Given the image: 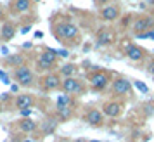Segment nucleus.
<instances>
[{
  "label": "nucleus",
  "instance_id": "obj_1",
  "mask_svg": "<svg viewBox=\"0 0 154 142\" xmlns=\"http://www.w3.org/2000/svg\"><path fill=\"white\" fill-rule=\"evenodd\" d=\"M52 31H54V36H56L59 42L63 43H75L78 40V36H80V29H78L76 24H73V23H57V24H54V28H52Z\"/></svg>",
  "mask_w": 154,
  "mask_h": 142
},
{
  "label": "nucleus",
  "instance_id": "obj_2",
  "mask_svg": "<svg viewBox=\"0 0 154 142\" xmlns=\"http://www.w3.org/2000/svg\"><path fill=\"white\" fill-rule=\"evenodd\" d=\"M57 56H59V52H57V50L45 47V50L36 57V68H38V71H50V69H54V68H56V64H57Z\"/></svg>",
  "mask_w": 154,
  "mask_h": 142
},
{
  "label": "nucleus",
  "instance_id": "obj_3",
  "mask_svg": "<svg viewBox=\"0 0 154 142\" xmlns=\"http://www.w3.org/2000/svg\"><path fill=\"white\" fill-rule=\"evenodd\" d=\"M12 78L19 87H31L35 83V73L29 66H21V68H16L12 71Z\"/></svg>",
  "mask_w": 154,
  "mask_h": 142
},
{
  "label": "nucleus",
  "instance_id": "obj_4",
  "mask_svg": "<svg viewBox=\"0 0 154 142\" xmlns=\"http://www.w3.org/2000/svg\"><path fill=\"white\" fill-rule=\"evenodd\" d=\"M88 80H90L92 88H94L95 92H100V90H104L106 87H107V83H109V75H107L106 71H95V73L88 75Z\"/></svg>",
  "mask_w": 154,
  "mask_h": 142
},
{
  "label": "nucleus",
  "instance_id": "obj_5",
  "mask_svg": "<svg viewBox=\"0 0 154 142\" xmlns=\"http://www.w3.org/2000/svg\"><path fill=\"white\" fill-rule=\"evenodd\" d=\"M111 92L116 95V97H123V95H128V94L132 92V83L128 82L126 78H118L112 80V85H111Z\"/></svg>",
  "mask_w": 154,
  "mask_h": 142
},
{
  "label": "nucleus",
  "instance_id": "obj_6",
  "mask_svg": "<svg viewBox=\"0 0 154 142\" xmlns=\"http://www.w3.org/2000/svg\"><path fill=\"white\" fill-rule=\"evenodd\" d=\"M61 90L64 94H68V95H71V94H83L85 85L78 78H75V76L73 78H64L63 85H61Z\"/></svg>",
  "mask_w": 154,
  "mask_h": 142
},
{
  "label": "nucleus",
  "instance_id": "obj_7",
  "mask_svg": "<svg viewBox=\"0 0 154 142\" xmlns=\"http://www.w3.org/2000/svg\"><path fill=\"white\" fill-rule=\"evenodd\" d=\"M61 85H63V80H61V75H57V73H47L42 80V87L45 92L57 90V88H61Z\"/></svg>",
  "mask_w": 154,
  "mask_h": 142
},
{
  "label": "nucleus",
  "instance_id": "obj_8",
  "mask_svg": "<svg viewBox=\"0 0 154 142\" xmlns=\"http://www.w3.org/2000/svg\"><path fill=\"white\" fill-rule=\"evenodd\" d=\"M83 118L90 127H102V123H104V113H102V109H97V107L88 109Z\"/></svg>",
  "mask_w": 154,
  "mask_h": 142
},
{
  "label": "nucleus",
  "instance_id": "obj_9",
  "mask_svg": "<svg viewBox=\"0 0 154 142\" xmlns=\"http://www.w3.org/2000/svg\"><path fill=\"white\" fill-rule=\"evenodd\" d=\"M151 28L154 29V19H152V16H142V17H139L137 21L133 23V31H135V33H139V35H142V33L149 31ZM139 35H137V36H139Z\"/></svg>",
  "mask_w": 154,
  "mask_h": 142
},
{
  "label": "nucleus",
  "instance_id": "obj_10",
  "mask_svg": "<svg viewBox=\"0 0 154 142\" xmlns=\"http://www.w3.org/2000/svg\"><path fill=\"white\" fill-rule=\"evenodd\" d=\"M102 113L107 118H118L121 114V104L118 100H107L102 104Z\"/></svg>",
  "mask_w": 154,
  "mask_h": 142
},
{
  "label": "nucleus",
  "instance_id": "obj_11",
  "mask_svg": "<svg viewBox=\"0 0 154 142\" xmlns=\"http://www.w3.org/2000/svg\"><path fill=\"white\" fill-rule=\"evenodd\" d=\"M125 54H126V57H128V59H132V61H135V63L142 61V59H144V56H146L144 49H142L140 45H135V43H128V45H126Z\"/></svg>",
  "mask_w": 154,
  "mask_h": 142
},
{
  "label": "nucleus",
  "instance_id": "obj_12",
  "mask_svg": "<svg viewBox=\"0 0 154 142\" xmlns=\"http://www.w3.org/2000/svg\"><path fill=\"white\" fill-rule=\"evenodd\" d=\"M95 42H97V45H111L114 42V31L111 28H100L97 31Z\"/></svg>",
  "mask_w": 154,
  "mask_h": 142
},
{
  "label": "nucleus",
  "instance_id": "obj_13",
  "mask_svg": "<svg viewBox=\"0 0 154 142\" xmlns=\"http://www.w3.org/2000/svg\"><path fill=\"white\" fill-rule=\"evenodd\" d=\"M35 104V97L31 94H19L14 99V106L21 111V109H31V106Z\"/></svg>",
  "mask_w": 154,
  "mask_h": 142
},
{
  "label": "nucleus",
  "instance_id": "obj_14",
  "mask_svg": "<svg viewBox=\"0 0 154 142\" xmlns=\"http://www.w3.org/2000/svg\"><path fill=\"white\" fill-rule=\"evenodd\" d=\"M16 24L11 21H5L2 24V28H0V40L2 42H11L12 38L16 36Z\"/></svg>",
  "mask_w": 154,
  "mask_h": 142
},
{
  "label": "nucleus",
  "instance_id": "obj_15",
  "mask_svg": "<svg viewBox=\"0 0 154 142\" xmlns=\"http://www.w3.org/2000/svg\"><path fill=\"white\" fill-rule=\"evenodd\" d=\"M31 5H33L31 0H12L11 12L12 14H24V12H29L31 11Z\"/></svg>",
  "mask_w": 154,
  "mask_h": 142
},
{
  "label": "nucleus",
  "instance_id": "obj_16",
  "mask_svg": "<svg viewBox=\"0 0 154 142\" xmlns=\"http://www.w3.org/2000/svg\"><path fill=\"white\" fill-rule=\"evenodd\" d=\"M100 17L104 19V21H116L119 17V7L118 5H106V7H102V11H100Z\"/></svg>",
  "mask_w": 154,
  "mask_h": 142
},
{
  "label": "nucleus",
  "instance_id": "obj_17",
  "mask_svg": "<svg viewBox=\"0 0 154 142\" xmlns=\"http://www.w3.org/2000/svg\"><path fill=\"white\" fill-rule=\"evenodd\" d=\"M17 127H19V130L24 132V134H33L36 128H38V125H36V121L31 120V118H21V120L17 121Z\"/></svg>",
  "mask_w": 154,
  "mask_h": 142
},
{
  "label": "nucleus",
  "instance_id": "obj_18",
  "mask_svg": "<svg viewBox=\"0 0 154 142\" xmlns=\"http://www.w3.org/2000/svg\"><path fill=\"white\" fill-rule=\"evenodd\" d=\"M40 128H42V134L43 135L54 134V132H56V128H57V120H56V118H45V120L42 121Z\"/></svg>",
  "mask_w": 154,
  "mask_h": 142
},
{
  "label": "nucleus",
  "instance_id": "obj_19",
  "mask_svg": "<svg viewBox=\"0 0 154 142\" xmlns=\"http://www.w3.org/2000/svg\"><path fill=\"white\" fill-rule=\"evenodd\" d=\"M5 66H9V68H21V66H24V57L21 56V54H11V56L5 57Z\"/></svg>",
  "mask_w": 154,
  "mask_h": 142
},
{
  "label": "nucleus",
  "instance_id": "obj_20",
  "mask_svg": "<svg viewBox=\"0 0 154 142\" xmlns=\"http://www.w3.org/2000/svg\"><path fill=\"white\" fill-rule=\"evenodd\" d=\"M75 73H76V66L73 63H66L64 66H61V69H59V75L64 76V78H73Z\"/></svg>",
  "mask_w": 154,
  "mask_h": 142
},
{
  "label": "nucleus",
  "instance_id": "obj_21",
  "mask_svg": "<svg viewBox=\"0 0 154 142\" xmlns=\"http://www.w3.org/2000/svg\"><path fill=\"white\" fill-rule=\"evenodd\" d=\"M71 104V97L68 94H63L57 97V104H56V109H64V107H69Z\"/></svg>",
  "mask_w": 154,
  "mask_h": 142
},
{
  "label": "nucleus",
  "instance_id": "obj_22",
  "mask_svg": "<svg viewBox=\"0 0 154 142\" xmlns=\"http://www.w3.org/2000/svg\"><path fill=\"white\" fill-rule=\"evenodd\" d=\"M57 113V118L61 121H68L73 116V111H71V107H64V109H56Z\"/></svg>",
  "mask_w": 154,
  "mask_h": 142
},
{
  "label": "nucleus",
  "instance_id": "obj_23",
  "mask_svg": "<svg viewBox=\"0 0 154 142\" xmlns=\"http://www.w3.org/2000/svg\"><path fill=\"white\" fill-rule=\"evenodd\" d=\"M133 85L137 87V88H139V90H140L142 94H147V92H149V87H147L146 83H144V82H139V80H137V82H135Z\"/></svg>",
  "mask_w": 154,
  "mask_h": 142
},
{
  "label": "nucleus",
  "instance_id": "obj_24",
  "mask_svg": "<svg viewBox=\"0 0 154 142\" xmlns=\"http://www.w3.org/2000/svg\"><path fill=\"white\" fill-rule=\"evenodd\" d=\"M146 69H147V73H149V75H152V76H154V59H151V61L147 63Z\"/></svg>",
  "mask_w": 154,
  "mask_h": 142
},
{
  "label": "nucleus",
  "instance_id": "obj_25",
  "mask_svg": "<svg viewBox=\"0 0 154 142\" xmlns=\"http://www.w3.org/2000/svg\"><path fill=\"white\" fill-rule=\"evenodd\" d=\"M140 38H152L154 40V29H149V31H146V33H142V35H139Z\"/></svg>",
  "mask_w": 154,
  "mask_h": 142
},
{
  "label": "nucleus",
  "instance_id": "obj_26",
  "mask_svg": "<svg viewBox=\"0 0 154 142\" xmlns=\"http://www.w3.org/2000/svg\"><path fill=\"white\" fill-rule=\"evenodd\" d=\"M146 109H147L146 113H147V114H151V113L154 111V102H146Z\"/></svg>",
  "mask_w": 154,
  "mask_h": 142
},
{
  "label": "nucleus",
  "instance_id": "obj_27",
  "mask_svg": "<svg viewBox=\"0 0 154 142\" xmlns=\"http://www.w3.org/2000/svg\"><path fill=\"white\" fill-rule=\"evenodd\" d=\"M7 100H11V92L2 94V95H0V102H7Z\"/></svg>",
  "mask_w": 154,
  "mask_h": 142
},
{
  "label": "nucleus",
  "instance_id": "obj_28",
  "mask_svg": "<svg viewBox=\"0 0 154 142\" xmlns=\"http://www.w3.org/2000/svg\"><path fill=\"white\" fill-rule=\"evenodd\" d=\"M19 113H21L23 118H29V114H31V109H21Z\"/></svg>",
  "mask_w": 154,
  "mask_h": 142
},
{
  "label": "nucleus",
  "instance_id": "obj_29",
  "mask_svg": "<svg viewBox=\"0 0 154 142\" xmlns=\"http://www.w3.org/2000/svg\"><path fill=\"white\" fill-rule=\"evenodd\" d=\"M19 92V85H17V83H12V85H11V94H17Z\"/></svg>",
  "mask_w": 154,
  "mask_h": 142
},
{
  "label": "nucleus",
  "instance_id": "obj_30",
  "mask_svg": "<svg viewBox=\"0 0 154 142\" xmlns=\"http://www.w3.org/2000/svg\"><path fill=\"white\" fill-rule=\"evenodd\" d=\"M29 29H31V26H29V24H28V26H23V28H21V33L24 35V33H28Z\"/></svg>",
  "mask_w": 154,
  "mask_h": 142
},
{
  "label": "nucleus",
  "instance_id": "obj_31",
  "mask_svg": "<svg viewBox=\"0 0 154 142\" xmlns=\"http://www.w3.org/2000/svg\"><path fill=\"white\" fill-rule=\"evenodd\" d=\"M59 56H63V57H68V56H69V52H68V50H61V52H59Z\"/></svg>",
  "mask_w": 154,
  "mask_h": 142
},
{
  "label": "nucleus",
  "instance_id": "obj_32",
  "mask_svg": "<svg viewBox=\"0 0 154 142\" xmlns=\"http://www.w3.org/2000/svg\"><path fill=\"white\" fill-rule=\"evenodd\" d=\"M2 54H4V56H9V49L7 47H2Z\"/></svg>",
  "mask_w": 154,
  "mask_h": 142
},
{
  "label": "nucleus",
  "instance_id": "obj_33",
  "mask_svg": "<svg viewBox=\"0 0 154 142\" xmlns=\"http://www.w3.org/2000/svg\"><path fill=\"white\" fill-rule=\"evenodd\" d=\"M42 36H43L42 31H35V38H42Z\"/></svg>",
  "mask_w": 154,
  "mask_h": 142
},
{
  "label": "nucleus",
  "instance_id": "obj_34",
  "mask_svg": "<svg viewBox=\"0 0 154 142\" xmlns=\"http://www.w3.org/2000/svg\"><path fill=\"white\" fill-rule=\"evenodd\" d=\"M95 2H97V4H100V5H106V4H107L109 0H95Z\"/></svg>",
  "mask_w": 154,
  "mask_h": 142
},
{
  "label": "nucleus",
  "instance_id": "obj_35",
  "mask_svg": "<svg viewBox=\"0 0 154 142\" xmlns=\"http://www.w3.org/2000/svg\"><path fill=\"white\" fill-rule=\"evenodd\" d=\"M73 142H88V140H87V139H75Z\"/></svg>",
  "mask_w": 154,
  "mask_h": 142
},
{
  "label": "nucleus",
  "instance_id": "obj_36",
  "mask_svg": "<svg viewBox=\"0 0 154 142\" xmlns=\"http://www.w3.org/2000/svg\"><path fill=\"white\" fill-rule=\"evenodd\" d=\"M0 21H4V11H2V7H0Z\"/></svg>",
  "mask_w": 154,
  "mask_h": 142
},
{
  "label": "nucleus",
  "instance_id": "obj_37",
  "mask_svg": "<svg viewBox=\"0 0 154 142\" xmlns=\"http://www.w3.org/2000/svg\"><path fill=\"white\" fill-rule=\"evenodd\" d=\"M147 2H149V4H152V5H154V0H147Z\"/></svg>",
  "mask_w": 154,
  "mask_h": 142
},
{
  "label": "nucleus",
  "instance_id": "obj_38",
  "mask_svg": "<svg viewBox=\"0 0 154 142\" xmlns=\"http://www.w3.org/2000/svg\"><path fill=\"white\" fill-rule=\"evenodd\" d=\"M88 142H100V140H88Z\"/></svg>",
  "mask_w": 154,
  "mask_h": 142
},
{
  "label": "nucleus",
  "instance_id": "obj_39",
  "mask_svg": "<svg viewBox=\"0 0 154 142\" xmlns=\"http://www.w3.org/2000/svg\"><path fill=\"white\" fill-rule=\"evenodd\" d=\"M23 142H31V140H29V139H28V140H23Z\"/></svg>",
  "mask_w": 154,
  "mask_h": 142
},
{
  "label": "nucleus",
  "instance_id": "obj_40",
  "mask_svg": "<svg viewBox=\"0 0 154 142\" xmlns=\"http://www.w3.org/2000/svg\"><path fill=\"white\" fill-rule=\"evenodd\" d=\"M0 113H2V106H0Z\"/></svg>",
  "mask_w": 154,
  "mask_h": 142
},
{
  "label": "nucleus",
  "instance_id": "obj_41",
  "mask_svg": "<svg viewBox=\"0 0 154 142\" xmlns=\"http://www.w3.org/2000/svg\"><path fill=\"white\" fill-rule=\"evenodd\" d=\"M152 19H154V12H152Z\"/></svg>",
  "mask_w": 154,
  "mask_h": 142
},
{
  "label": "nucleus",
  "instance_id": "obj_42",
  "mask_svg": "<svg viewBox=\"0 0 154 142\" xmlns=\"http://www.w3.org/2000/svg\"><path fill=\"white\" fill-rule=\"evenodd\" d=\"M36 2H40V0H36Z\"/></svg>",
  "mask_w": 154,
  "mask_h": 142
}]
</instances>
